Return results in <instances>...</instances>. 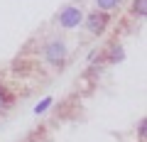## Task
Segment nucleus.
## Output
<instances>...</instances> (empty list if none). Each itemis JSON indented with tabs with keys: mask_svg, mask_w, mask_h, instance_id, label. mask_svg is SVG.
Wrapping results in <instances>:
<instances>
[{
	"mask_svg": "<svg viewBox=\"0 0 147 142\" xmlns=\"http://www.w3.org/2000/svg\"><path fill=\"white\" fill-rule=\"evenodd\" d=\"M105 25H108V17H105L103 12H91V15L86 17V27H88V32H93V34H100V32L105 30Z\"/></svg>",
	"mask_w": 147,
	"mask_h": 142,
	"instance_id": "obj_3",
	"label": "nucleus"
},
{
	"mask_svg": "<svg viewBox=\"0 0 147 142\" xmlns=\"http://www.w3.org/2000/svg\"><path fill=\"white\" fill-rule=\"evenodd\" d=\"M5 100H7V96H5V88H3V86H0V108H5Z\"/></svg>",
	"mask_w": 147,
	"mask_h": 142,
	"instance_id": "obj_9",
	"label": "nucleus"
},
{
	"mask_svg": "<svg viewBox=\"0 0 147 142\" xmlns=\"http://www.w3.org/2000/svg\"><path fill=\"white\" fill-rule=\"evenodd\" d=\"M96 5H98L100 10H113V7L120 5V0H96Z\"/></svg>",
	"mask_w": 147,
	"mask_h": 142,
	"instance_id": "obj_5",
	"label": "nucleus"
},
{
	"mask_svg": "<svg viewBox=\"0 0 147 142\" xmlns=\"http://www.w3.org/2000/svg\"><path fill=\"white\" fill-rule=\"evenodd\" d=\"M137 132H140V140H145V137H147V122H145V120H140V127H137Z\"/></svg>",
	"mask_w": 147,
	"mask_h": 142,
	"instance_id": "obj_8",
	"label": "nucleus"
},
{
	"mask_svg": "<svg viewBox=\"0 0 147 142\" xmlns=\"http://www.w3.org/2000/svg\"><path fill=\"white\" fill-rule=\"evenodd\" d=\"M81 20H84V15H81L79 7H74V5L64 7L61 15H59V25L66 27V30H71V27H79V25H81Z\"/></svg>",
	"mask_w": 147,
	"mask_h": 142,
	"instance_id": "obj_2",
	"label": "nucleus"
},
{
	"mask_svg": "<svg viewBox=\"0 0 147 142\" xmlns=\"http://www.w3.org/2000/svg\"><path fill=\"white\" fill-rule=\"evenodd\" d=\"M123 57H125V52H123V49L118 47V44H115L113 49H110V61H120Z\"/></svg>",
	"mask_w": 147,
	"mask_h": 142,
	"instance_id": "obj_6",
	"label": "nucleus"
},
{
	"mask_svg": "<svg viewBox=\"0 0 147 142\" xmlns=\"http://www.w3.org/2000/svg\"><path fill=\"white\" fill-rule=\"evenodd\" d=\"M49 105H52V98H44L42 103H39V105H37V108H34V113H37V115H39V113H44V110H47Z\"/></svg>",
	"mask_w": 147,
	"mask_h": 142,
	"instance_id": "obj_7",
	"label": "nucleus"
},
{
	"mask_svg": "<svg viewBox=\"0 0 147 142\" xmlns=\"http://www.w3.org/2000/svg\"><path fill=\"white\" fill-rule=\"evenodd\" d=\"M132 12H135L137 17H145V12H147V0H135V3H132Z\"/></svg>",
	"mask_w": 147,
	"mask_h": 142,
	"instance_id": "obj_4",
	"label": "nucleus"
},
{
	"mask_svg": "<svg viewBox=\"0 0 147 142\" xmlns=\"http://www.w3.org/2000/svg\"><path fill=\"white\" fill-rule=\"evenodd\" d=\"M44 59H47L49 64H61L64 59H66V44L61 42V39H54V42H49L47 47H44Z\"/></svg>",
	"mask_w": 147,
	"mask_h": 142,
	"instance_id": "obj_1",
	"label": "nucleus"
}]
</instances>
